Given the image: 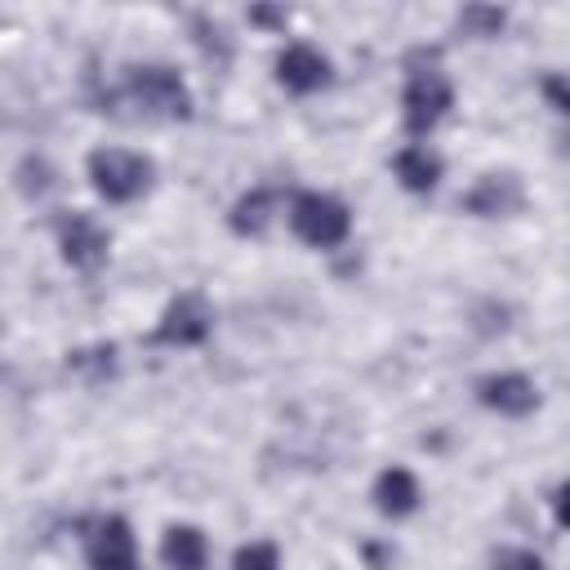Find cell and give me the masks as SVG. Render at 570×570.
<instances>
[{
	"label": "cell",
	"mask_w": 570,
	"mask_h": 570,
	"mask_svg": "<svg viewBox=\"0 0 570 570\" xmlns=\"http://www.w3.org/2000/svg\"><path fill=\"white\" fill-rule=\"evenodd\" d=\"M120 98L134 107V116H147V120H187L191 116V89L165 62L129 67L125 85H120Z\"/></svg>",
	"instance_id": "6da1fadb"
},
{
	"label": "cell",
	"mask_w": 570,
	"mask_h": 570,
	"mask_svg": "<svg viewBox=\"0 0 570 570\" xmlns=\"http://www.w3.org/2000/svg\"><path fill=\"white\" fill-rule=\"evenodd\" d=\"M454 107V85L436 62H410L405 89H401V125L414 138H428Z\"/></svg>",
	"instance_id": "7a4b0ae2"
},
{
	"label": "cell",
	"mask_w": 570,
	"mask_h": 570,
	"mask_svg": "<svg viewBox=\"0 0 570 570\" xmlns=\"http://www.w3.org/2000/svg\"><path fill=\"white\" fill-rule=\"evenodd\" d=\"M85 169H89L94 191H98L102 200H111V205L138 200V196L151 187V178H156L151 156L129 151V147H98V151H89Z\"/></svg>",
	"instance_id": "3957f363"
},
{
	"label": "cell",
	"mask_w": 570,
	"mask_h": 570,
	"mask_svg": "<svg viewBox=\"0 0 570 570\" xmlns=\"http://www.w3.org/2000/svg\"><path fill=\"white\" fill-rule=\"evenodd\" d=\"M289 227L312 249H334L352 236V209L330 191H294L289 196Z\"/></svg>",
	"instance_id": "277c9868"
},
{
	"label": "cell",
	"mask_w": 570,
	"mask_h": 570,
	"mask_svg": "<svg viewBox=\"0 0 570 570\" xmlns=\"http://www.w3.org/2000/svg\"><path fill=\"white\" fill-rule=\"evenodd\" d=\"M214 330V303L200 289H183L178 298H169V307L160 312L151 343L156 347H200Z\"/></svg>",
	"instance_id": "5b68a950"
},
{
	"label": "cell",
	"mask_w": 570,
	"mask_h": 570,
	"mask_svg": "<svg viewBox=\"0 0 570 570\" xmlns=\"http://www.w3.org/2000/svg\"><path fill=\"white\" fill-rule=\"evenodd\" d=\"M53 236H58L62 258H67L76 272H94V267H102L107 254H111V236H107V227H102L94 214H85V209H67V214H58Z\"/></svg>",
	"instance_id": "8992f818"
},
{
	"label": "cell",
	"mask_w": 570,
	"mask_h": 570,
	"mask_svg": "<svg viewBox=\"0 0 570 570\" xmlns=\"http://www.w3.org/2000/svg\"><path fill=\"white\" fill-rule=\"evenodd\" d=\"M85 566L89 570H142L138 561V539H134V525L116 512L98 517L85 534Z\"/></svg>",
	"instance_id": "52a82bcc"
},
{
	"label": "cell",
	"mask_w": 570,
	"mask_h": 570,
	"mask_svg": "<svg viewBox=\"0 0 570 570\" xmlns=\"http://www.w3.org/2000/svg\"><path fill=\"white\" fill-rule=\"evenodd\" d=\"M476 401L503 419H525L530 410H539V383L521 370H499L476 383Z\"/></svg>",
	"instance_id": "ba28073f"
},
{
	"label": "cell",
	"mask_w": 570,
	"mask_h": 570,
	"mask_svg": "<svg viewBox=\"0 0 570 570\" xmlns=\"http://www.w3.org/2000/svg\"><path fill=\"white\" fill-rule=\"evenodd\" d=\"M330 76H334L330 58H325L316 45H307V40H289V45L276 53V80H281L289 94H316V89L330 85Z\"/></svg>",
	"instance_id": "9c48e42d"
},
{
	"label": "cell",
	"mask_w": 570,
	"mask_h": 570,
	"mask_svg": "<svg viewBox=\"0 0 570 570\" xmlns=\"http://www.w3.org/2000/svg\"><path fill=\"white\" fill-rule=\"evenodd\" d=\"M459 205L476 218H508L525 205V187H521L517 174H485V178L472 183V191Z\"/></svg>",
	"instance_id": "30bf717a"
},
{
	"label": "cell",
	"mask_w": 570,
	"mask_h": 570,
	"mask_svg": "<svg viewBox=\"0 0 570 570\" xmlns=\"http://www.w3.org/2000/svg\"><path fill=\"white\" fill-rule=\"evenodd\" d=\"M392 174H396V183H401L405 191L428 196V191L441 183L445 160H441V156H436L428 142H405V147L392 156Z\"/></svg>",
	"instance_id": "8fae6325"
},
{
	"label": "cell",
	"mask_w": 570,
	"mask_h": 570,
	"mask_svg": "<svg viewBox=\"0 0 570 570\" xmlns=\"http://www.w3.org/2000/svg\"><path fill=\"white\" fill-rule=\"evenodd\" d=\"M370 499H374V508H379L383 517L401 521V517H410V512L419 508L423 490H419V476H414L410 468H383V472L374 476Z\"/></svg>",
	"instance_id": "7c38bea8"
},
{
	"label": "cell",
	"mask_w": 570,
	"mask_h": 570,
	"mask_svg": "<svg viewBox=\"0 0 570 570\" xmlns=\"http://www.w3.org/2000/svg\"><path fill=\"white\" fill-rule=\"evenodd\" d=\"M160 561L169 570H205L209 566V539L200 525H169L160 534Z\"/></svg>",
	"instance_id": "4fadbf2b"
},
{
	"label": "cell",
	"mask_w": 570,
	"mask_h": 570,
	"mask_svg": "<svg viewBox=\"0 0 570 570\" xmlns=\"http://www.w3.org/2000/svg\"><path fill=\"white\" fill-rule=\"evenodd\" d=\"M276 205H281V196H276L272 187H249V191L232 205L227 223H232L236 236H263V232L272 227V218H276Z\"/></svg>",
	"instance_id": "5bb4252c"
},
{
	"label": "cell",
	"mask_w": 570,
	"mask_h": 570,
	"mask_svg": "<svg viewBox=\"0 0 570 570\" xmlns=\"http://www.w3.org/2000/svg\"><path fill=\"white\" fill-rule=\"evenodd\" d=\"M67 370L80 374V379H89V383H102V379L116 374V347H111V343L76 347V352H67Z\"/></svg>",
	"instance_id": "9a60e30c"
},
{
	"label": "cell",
	"mask_w": 570,
	"mask_h": 570,
	"mask_svg": "<svg viewBox=\"0 0 570 570\" xmlns=\"http://www.w3.org/2000/svg\"><path fill=\"white\" fill-rule=\"evenodd\" d=\"M454 22H459V31H463V36L490 40V36H499V31H503L508 13H503V9H494V4H468V9H463Z\"/></svg>",
	"instance_id": "2e32d148"
},
{
	"label": "cell",
	"mask_w": 570,
	"mask_h": 570,
	"mask_svg": "<svg viewBox=\"0 0 570 570\" xmlns=\"http://www.w3.org/2000/svg\"><path fill=\"white\" fill-rule=\"evenodd\" d=\"M232 570H281V552H276V543H267V539L240 543L236 557H232Z\"/></svg>",
	"instance_id": "e0dca14e"
},
{
	"label": "cell",
	"mask_w": 570,
	"mask_h": 570,
	"mask_svg": "<svg viewBox=\"0 0 570 570\" xmlns=\"http://www.w3.org/2000/svg\"><path fill=\"white\" fill-rule=\"evenodd\" d=\"M191 31H196V45L205 49V53H218V58H227V31H223V22H214V18H191Z\"/></svg>",
	"instance_id": "ac0fdd59"
},
{
	"label": "cell",
	"mask_w": 570,
	"mask_h": 570,
	"mask_svg": "<svg viewBox=\"0 0 570 570\" xmlns=\"http://www.w3.org/2000/svg\"><path fill=\"white\" fill-rule=\"evenodd\" d=\"M494 570H548V566H543V557L530 552V548H503V552L494 557Z\"/></svg>",
	"instance_id": "d6986e66"
},
{
	"label": "cell",
	"mask_w": 570,
	"mask_h": 570,
	"mask_svg": "<svg viewBox=\"0 0 570 570\" xmlns=\"http://www.w3.org/2000/svg\"><path fill=\"white\" fill-rule=\"evenodd\" d=\"M543 94H548V102H552V111H566V94H561V76H548V80H543Z\"/></svg>",
	"instance_id": "ffe728a7"
},
{
	"label": "cell",
	"mask_w": 570,
	"mask_h": 570,
	"mask_svg": "<svg viewBox=\"0 0 570 570\" xmlns=\"http://www.w3.org/2000/svg\"><path fill=\"white\" fill-rule=\"evenodd\" d=\"M249 18H254V22H272V27H285V9H254Z\"/></svg>",
	"instance_id": "44dd1931"
}]
</instances>
